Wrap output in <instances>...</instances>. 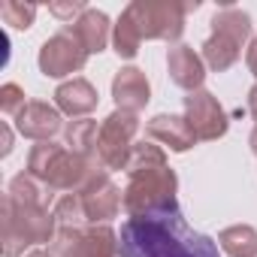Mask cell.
Wrapping results in <instances>:
<instances>
[{"label": "cell", "instance_id": "obj_1", "mask_svg": "<svg viewBox=\"0 0 257 257\" xmlns=\"http://www.w3.org/2000/svg\"><path fill=\"white\" fill-rule=\"evenodd\" d=\"M121 257H221L218 242L197 233L179 209L127 218L118 233Z\"/></svg>", "mask_w": 257, "mask_h": 257}, {"label": "cell", "instance_id": "obj_2", "mask_svg": "<svg viewBox=\"0 0 257 257\" xmlns=\"http://www.w3.org/2000/svg\"><path fill=\"white\" fill-rule=\"evenodd\" d=\"M127 188H124V212L131 218L140 215H155V212H170L179 209V179L167 167L164 149L155 143H137L127 161Z\"/></svg>", "mask_w": 257, "mask_h": 257}, {"label": "cell", "instance_id": "obj_3", "mask_svg": "<svg viewBox=\"0 0 257 257\" xmlns=\"http://www.w3.org/2000/svg\"><path fill=\"white\" fill-rule=\"evenodd\" d=\"M103 170L100 164L94 161H85L82 155L58 146V143H37L31 149V158H28V173L34 179H40L43 185H49L52 191H82V185L97 173Z\"/></svg>", "mask_w": 257, "mask_h": 257}, {"label": "cell", "instance_id": "obj_4", "mask_svg": "<svg viewBox=\"0 0 257 257\" xmlns=\"http://www.w3.org/2000/svg\"><path fill=\"white\" fill-rule=\"evenodd\" d=\"M55 224L58 221L55 215H49V209L22 206L10 194H4V257H16L37 242H52L58 236Z\"/></svg>", "mask_w": 257, "mask_h": 257}, {"label": "cell", "instance_id": "obj_5", "mask_svg": "<svg viewBox=\"0 0 257 257\" xmlns=\"http://www.w3.org/2000/svg\"><path fill=\"white\" fill-rule=\"evenodd\" d=\"M248 37H251V19L242 10L224 4V10H218L212 16V37L203 43V61L215 73L230 70L239 61Z\"/></svg>", "mask_w": 257, "mask_h": 257}, {"label": "cell", "instance_id": "obj_6", "mask_svg": "<svg viewBox=\"0 0 257 257\" xmlns=\"http://www.w3.org/2000/svg\"><path fill=\"white\" fill-rule=\"evenodd\" d=\"M200 7V0L176 4V0H134L127 13L140 28L143 40H179L185 31V16Z\"/></svg>", "mask_w": 257, "mask_h": 257}, {"label": "cell", "instance_id": "obj_7", "mask_svg": "<svg viewBox=\"0 0 257 257\" xmlns=\"http://www.w3.org/2000/svg\"><path fill=\"white\" fill-rule=\"evenodd\" d=\"M140 131V118L137 112H124L115 109L103 124H100V137H97V161L103 170H127L134 152V137Z\"/></svg>", "mask_w": 257, "mask_h": 257}, {"label": "cell", "instance_id": "obj_8", "mask_svg": "<svg viewBox=\"0 0 257 257\" xmlns=\"http://www.w3.org/2000/svg\"><path fill=\"white\" fill-rule=\"evenodd\" d=\"M88 61V49L79 43V37L64 28L61 34L49 37L40 49V70L52 79H61V76H70V73H79Z\"/></svg>", "mask_w": 257, "mask_h": 257}, {"label": "cell", "instance_id": "obj_9", "mask_svg": "<svg viewBox=\"0 0 257 257\" xmlns=\"http://www.w3.org/2000/svg\"><path fill=\"white\" fill-rule=\"evenodd\" d=\"M185 121L191 124L197 140H218L227 134V115H224L218 97L209 94L206 88L191 91L185 97Z\"/></svg>", "mask_w": 257, "mask_h": 257}, {"label": "cell", "instance_id": "obj_10", "mask_svg": "<svg viewBox=\"0 0 257 257\" xmlns=\"http://www.w3.org/2000/svg\"><path fill=\"white\" fill-rule=\"evenodd\" d=\"M79 200L85 206V215L88 221H109L118 215L121 203H124V194L112 185V179L106 176V170H97L79 191Z\"/></svg>", "mask_w": 257, "mask_h": 257}, {"label": "cell", "instance_id": "obj_11", "mask_svg": "<svg viewBox=\"0 0 257 257\" xmlns=\"http://www.w3.org/2000/svg\"><path fill=\"white\" fill-rule=\"evenodd\" d=\"M16 127H19L22 137L49 143L61 131V112L43 100H28V106L16 115Z\"/></svg>", "mask_w": 257, "mask_h": 257}, {"label": "cell", "instance_id": "obj_12", "mask_svg": "<svg viewBox=\"0 0 257 257\" xmlns=\"http://www.w3.org/2000/svg\"><path fill=\"white\" fill-rule=\"evenodd\" d=\"M112 97H115L118 109H124V112H140L149 103V97H152V88H149L146 73L137 70V67L118 70L115 79H112Z\"/></svg>", "mask_w": 257, "mask_h": 257}, {"label": "cell", "instance_id": "obj_13", "mask_svg": "<svg viewBox=\"0 0 257 257\" xmlns=\"http://www.w3.org/2000/svg\"><path fill=\"white\" fill-rule=\"evenodd\" d=\"M167 67H170V79L185 88V91H200L203 79H206V64L203 58L191 49V46H176L167 55Z\"/></svg>", "mask_w": 257, "mask_h": 257}, {"label": "cell", "instance_id": "obj_14", "mask_svg": "<svg viewBox=\"0 0 257 257\" xmlns=\"http://www.w3.org/2000/svg\"><path fill=\"white\" fill-rule=\"evenodd\" d=\"M149 137L170 146L173 152H188L197 143V134L191 131V124L182 115H155L149 121Z\"/></svg>", "mask_w": 257, "mask_h": 257}, {"label": "cell", "instance_id": "obj_15", "mask_svg": "<svg viewBox=\"0 0 257 257\" xmlns=\"http://www.w3.org/2000/svg\"><path fill=\"white\" fill-rule=\"evenodd\" d=\"M55 103H58L61 112H67V115H73V118H76V115H88V112L97 109V91H94L91 82L73 79V82H64V85L55 91Z\"/></svg>", "mask_w": 257, "mask_h": 257}, {"label": "cell", "instance_id": "obj_16", "mask_svg": "<svg viewBox=\"0 0 257 257\" xmlns=\"http://www.w3.org/2000/svg\"><path fill=\"white\" fill-rule=\"evenodd\" d=\"M70 31L79 37V43L88 49V55L103 52L106 43H109V19H106V13H100V10H85V13L70 25Z\"/></svg>", "mask_w": 257, "mask_h": 257}, {"label": "cell", "instance_id": "obj_17", "mask_svg": "<svg viewBox=\"0 0 257 257\" xmlns=\"http://www.w3.org/2000/svg\"><path fill=\"white\" fill-rule=\"evenodd\" d=\"M97 137H100V127H97V121H91V118L70 121L67 131H64L67 149L76 152V155H82L85 161H94V164H100V161H97Z\"/></svg>", "mask_w": 257, "mask_h": 257}, {"label": "cell", "instance_id": "obj_18", "mask_svg": "<svg viewBox=\"0 0 257 257\" xmlns=\"http://www.w3.org/2000/svg\"><path fill=\"white\" fill-rule=\"evenodd\" d=\"M16 203L22 206H37V209H49L52 203V188L43 185L40 179H34L31 173H22L10 182V191H7Z\"/></svg>", "mask_w": 257, "mask_h": 257}, {"label": "cell", "instance_id": "obj_19", "mask_svg": "<svg viewBox=\"0 0 257 257\" xmlns=\"http://www.w3.org/2000/svg\"><path fill=\"white\" fill-rule=\"evenodd\" d=\"M218 242H221V251H227L230 257H257V230L248 224L227 227L218 236Z\"/></svg>", "mask_w": 257, "mask_h": 257}, {"label": "cell", "instance_id": "obj_20", "mask_svg": "<svg viewBox=\"0 0 257 257\" xmlns=\"http://www.w3.org/2000/svg\"><path fill=\"white\" fill-rule=\"evenodd\" d=\"M140 43H143V37H140V28L134 25V19H131V13H121V19H118V25H115V31H112V46H115V52H118V58H137V52H140Z\"/></svg>", "mask_w": 257, "mask_h": 257}, {"label": "cell", "instance_id": "obj_21", "mask_svg": "<svg viewBox=\"0 0 257 257\" xmlns=\"http://www.w3.org/2000/svg\"><path fill=\"white\" fill-rule=\"evenodd\" d=\"M118 254V236L106 224H94L85 230V257H115Z\"/></svg>", "mask_w": 257, "mask_h": 257}, {"label": "cell", "instance_id": "obj_22", "mask_svg": "<svg viewBox=\"0 0 257 257\" xmlns=\"http://www.w3.org/2000/svg\"><path fill=\"white\" fill-rule=\"evenodd\" d=\"M49 257H85V230L58 227V236L49 245Z\"/></svg>", "mask_w": 257, "mask_h": 257}, {"label": "cell", "instance_id": "obj_23", "mask_svg": "<svg viewBox=\"0 0 257 257\" xmlns=\"http://www.w3.org/2000/svg\"><path fill=\"white\" fill-rule=\"evenodd\" d=\"M52 215H55L58 227H82V221H88V215H85V206H82L79 194H64V197L55 203Z\"/></svg>", "mask_w": 257, "mask_h": 257}, {"label": "cell", "instance_id": "obj_24", "mask_svg": "<svg viewBox=\"0 0 257 257\" xmlns=\"http://www.w3.org/2000/svg\"><path fill=\"white\" fill-rule=\"evenodd\" d=\"M34 16H37L34 4H16V0H4V4H0V19L7 25H13V28H19V31L31 28Z\"/></svg>", "mask_w": 257, "mask_h": 257}, {"label": "cell", "instance_id": "obj_25", "mask_svg": "<svg viewBox=\"0 0 257 257\" xmlns=\"http://www.w3.org/2000/svg\"><path fill=\"white\" fill-rule=\"evenodd\" d=\"M25 106H28V100H25V91L19 85L10 82V85L0 88V109H4L7 115H19Z\"/></svg>", "mask_w": 257, "mask_h": 257}, {"label": "cell", "instance_id": "obj_26", "mask_svg": "<svg viewBox=\"0 0 257 257\" xmlns=\"http://www.w3.org/2000/svg\"><path fill=\"white\" fill-rule=\"evenodd\" d=\"M49 10H52V16H58L61 22H70V25H73V16L79 19L88 7L82 4V0H67V4H52Z\"/></svg>", "mask_w": 257, "mask_h": 257}, {"label": "cell", "instance_id": "obj_27", "mask_svg": "<svg viewBox=\"0 0 257 257\" xmlns=\"http://www.w3.org/2000/svg\"><path fill=\"white\" fill-rule=\"evenodd\" d=\"M248 112H251V118L257 121V85L248 91Z\"/></svg>", "mask_w": 257, "mask_h": 257}, {"label": "cell", "instance_id": "obj_28", "mask_svg": "<svg viewBox=\"0 0 257 257\" xmlns=\"http://www.w3.org/2000/svg\"><path fill=\"white\" fill-rule=\"evenodd\" d=\"M248 70L257 76V40L251 43V49H248Z\"/></svg>", "mask_w": 257, "mask_h": 257}, {"label": "cell", "instance_id": "obj_29", "mask_svg": "<svg viewBox=\"0 0 257 257\" xmlns=\"http://www.w3.org/2000/svg\"><path fill=\"white\" fill-rule=\"evenodd\" d=\"M13 149V137H10V131H7V127H4V155Z\"/></svg>", "mask_w": 257, "mask_h": 257}, {"label": "cell", "instance_id": "obj_30", "mask_svg": "<svg viewBox=\"0 0 257 257\" xmlns=\"http://www.w3.org/2000/svg\"><path fill=\"white\" fill-rule=\"evenodd\" d=\"M251 152L257 155V127H254V134H251Z\"/></svg>", "mask_w": 257, "mask_h": 257}, {"label": "cell", "instance_id": "obj_31", "mask_svg": "<svg viewBox=\"0 0 257 257\" xmlns=\"http://www.w3.org/2000/svg\"><path fill=\"white\" fill-rule=\"evenodd\" d=\"M28 257H49V251H31Z\"/></svg>", "mask_w": 257, "mask_h": 257}]
</instances>
